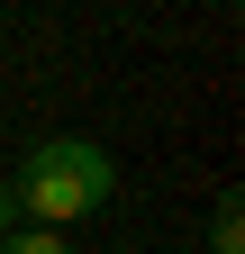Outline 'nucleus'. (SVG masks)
<instances>
[{
  "instance_id": "39448f33",
  "label": "nucleus",
  "mask_w": 245,
  "mask_h": 254,
  "mask_svg": "<svg viewBox=\"0 0 245 254\" xmlns=\"http://www.w3.org/2000/svg\"><path fill=\"white\" fill-rule=\"evenodd\" d=\"M164 254H191V245H164Z\"/></svg>"
},
{
  "instance_id": "f257e3e1",
  "label": "nucleus",
  "mask_w": 245,
  "mask_h": 254,
  "mask_svg": "<svg viewBox=\"0 0 245 254\" xmlns=\"http://www.w3.org/2000/svg\"><path fill=\"white\" fill-rule=\"evenodd\" d=\"M9 190H18V218H46V236H64V218H91L118 200V164L91 136H46V145H27Z\"/></svg>"
},
{
  "instance_id": "f03ea898",
  "label": "nucleus",
  "mask_w": 245,
  "mask_h": 254,
  "mask_svg": "<svg viewBox=\"0 0 245 254\" xmlns=\"http://www.w3.org/2000/svg\"><path fill=\"white\" fill-rule=\"evenodd\" d=\"M209 254H245V200H236V190L209 209Z\"/></svg>"
},
{
  "instance_id": "7ed1b4c3",
  "label": "nucleus",
  "mask_w": 245,
  "mask_h": 254,
  "mask_svg": "<svg viewBox=\"0 0 245 254\" xmlns=\"http://www.w3.org/2000/svg\"><path fill=\"white\" fill-rule=\"evenodd\" d=\"M0 254H73V245H64V236H46V227H18Z\"/></svg>"
},
{
  "instance_id": "20e7f679",
  "label": "nucleus",
  "mask_w": 245,
  "mask_h": 254,
  "mask_svg": "<svg viewBox=\"0 0 245 254\" xmlns=\"http://www.w3.org/2000/svg\"><path fill=\"white\" fill-rule=\"evenodd\" d=\"M18 236V190H9V173H0V245Z\"/></svg>"
}]
</instances>
